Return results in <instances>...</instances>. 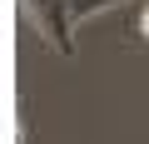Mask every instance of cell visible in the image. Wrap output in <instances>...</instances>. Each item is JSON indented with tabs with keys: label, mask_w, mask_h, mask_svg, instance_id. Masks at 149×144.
Here are the masks:
<instances>
[{
	"label": "cell",
	"mask_w": 149,
	"mask_h": 144,
	"mask_svg": "<svg viewBox=\"0 0 149 144\" xmlns=\"http://www.w3.org/2000/svg\"><path fill=\"white\" fill-rule=\"evenodd\" d=\"M25 10L35 15V25L45 30V40L60 50V55H70L74 45H70V30H74V15L65 10V0H25Z\"/></svg>",
	"instance_id": "1"
},
{
	"label": "cell",
	"mask_w": 149,
	"mask_h": 144,
	"mask_svg": "<svg viewBox=\"0 0 149 144\" xmlns=\"http://www.w3.org/2000/svg\"><path fill=\"white\" fill-rule=\"evenodd\" d=\"M109 5H119V0H65V10H70L74 20H85V15H100V10H109Z\"/></svg>",
	"instance_id": "2"
},
{
	"label": "cell",
	"mask_w": 149,
	"mask_h": 144,
	"mask_svg": "<svg viewBox=\"0 0 149 144\" xmlns=\"http://www.w3.org/2000/svg\"><path fill=\"white\" fill-rule=\"evenodd\" d=\"M139 30H144V35H149V15H144V25H139Z\"/></svg>",
	"instance_id": "3"
}]
</instances>
